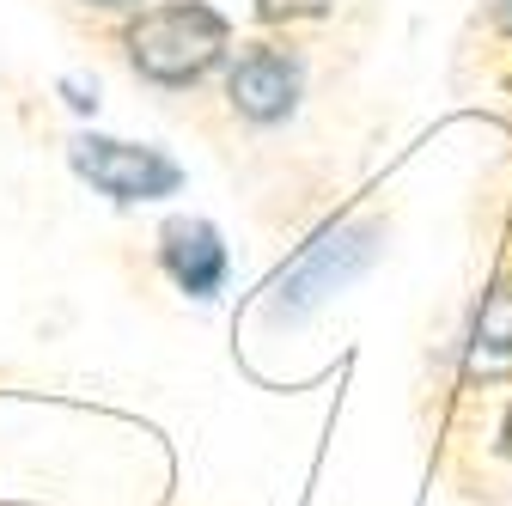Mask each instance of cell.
Wrapping results in <instances>:
<instances>
[{"label": "cell", "mask_w": 512, "mask_h": 506, "mask_svg": "<svg viewBox=\"0 0 512 506\" xmlns=\"http://www.w3.org/2000/svg\"><path fill=\"white\" fill-rule=\"evenodd\" d=\"M494 19H500V25L512 31V0H494Z\"/></svg>", "instance_id": "cell-9"}, {"label": "cell", "mask_w": 512, "mask_h": 506, "mask_svg": "<svg viewBox=\"0 0 512 506\" xmlns=\"http://www.w3.org/2000/svg\"><path fill=\"white\" fill-rule=\"evenodd\" d=\"M92 7H135V0H92Z\"/></svg>", "instance_id": "cell-10"}, {"label": "cell", "mask_w": 512, "mask_h": 506, "mask_svg": "<svg viewBox=\"0 0 512 506\" xmlns=\"http://www.w3.org/2000/svg\"><path fill=\"white\" fill-rule=\"evenodd\" d=\"M159 263L171 269V281L189 293V299H208L226 275V244L208 220H171L159 232Z\"/></svg>", "instance_id": "cell-5"}, {"label": "cell", "mask_w": 512, "mask_h": 506, "mask_svg": "<svg viewBox=\"0 0 512 506\" xmlns=\"http://www.w3.org/2000/svg\"><path fill=\"white\" fill-rule=\"evenodd\" d=\"M378 250H384V226H378V220L330 226L324 238H311L305 257L275 281V318H305L311 305H324V299L342 293L354 275H366Z\"/></svg>", "instance_id": "cell-2"}, {"label": "cell", "mask_w": 512, "mask_h": 506, "mask_svg": "<svg viewBox=\"0 0 512 506\" xmlns=\"http://www.w3.org/2000/svg\"><path fill=\"white\" fill-rule=\"evenodd\" d=\"M74 171L104 189L110 202H153V196H171L183 183V171L153 153V147H128V141H104V135H86L74 141Z\"/></svg>", "instance_id": "cell-3"}, {"label": "cell", "mask_w": 512, "mask_h": 506, "mask_svg": "<svg viewBox=\"0 0 512 506\" xmlns=\"http://www.w3.org/2000/svg\"><path fill=\"white\" fill-rule=\"evenodd\" d=\"M470 366L476 372H506L512 366V281H494L476 305L470 324Z\"/></svg>", "instance_id": "cell-6"}, {"label": "cell", "mask_w": 512, "mask_h": 506, "mask_svg": "<svg viewBox=\"0 0 512 506\" xmlns=\"http://www.w3.org/2000/svg\"><path fill=\"white\" fill-rule=\"evenodd\" d=\"M220 49H226V19L202 0H165L128 25V61L159 86L202 80L220 61Z\"/></svg>", "instance_id": "cell-1"}, {"label": "cell", "mask_w": 512, "mask_h": 506, "mask_svg": "<svg viewBox=\"0 0 512 506\" xmlns=\"http://www.w3.org/2000/svg\"><path fill=\"white\" fill-rule=\"evenodd\" d=\"M500 452L512 458V409H506V421H500Z\"/></svg>", "instance_id": "cell-8"}, {"label": "cell", "mask_w": 512, "mask_h": 506, "mask_svg": "<svg viewBox=\"0 0 512 506\" xmlns=\"http://www.w3.org/2000/svg\"><path fill=\"white\" fill-rule=\"evenodd\" d=\"M226 92H232V110L238 116H250V122H281L299 104V61L287 49H250V55H238Z\"/></svg>", "instance_id": "cell-4"}, {"label": "cell", "mask_w": 512, "mask_h": 506, "mask_svg": "<svg viewBox=\"0 0 512 506\" xmlns=\"http://www.w3.org/2000/svg\"><path fill=\"white\" fill-rule=\"evenodd\" d=\"M263 19H305V13H330V0H256Z\"/></svg>", "instance_id": "cell-7"}]
</instances>
